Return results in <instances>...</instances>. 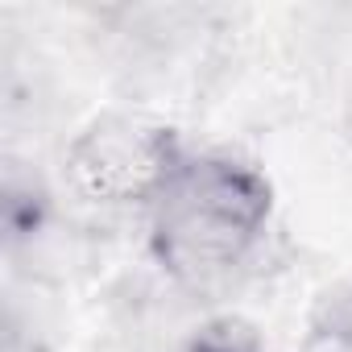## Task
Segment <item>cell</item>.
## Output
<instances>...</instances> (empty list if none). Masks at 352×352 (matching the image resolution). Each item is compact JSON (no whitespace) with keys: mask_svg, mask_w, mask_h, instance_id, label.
I'll return each instance as SVG.
<instances>
[{"mask_svg":"<svg viewBox=\"0 0 352 352\" xmlns=\"http://www.w3.org/2000/svg\"><path fill=\"white\" fill-rule=\"evenodd\" d=\"M153 204V253L183 282L232 270L270 216V187L228 157H179Z\"/></svg>","mask_w":352,"mask_h":352,"instance_id":"6da1fadb","label":"cell"},{"mask_svg":"<svg viewBox=\"0 0 352 352\" xmlns=\"http://www.w3.org/2000/svg\"><path fill=\"white\" fill-rule=\"evenodd\" d=\"M174 162L179 153L170 133L145 129L137 120H104L75 141L67 174L71 187L91 204H129L153 199Z\"/></svg>","mask_w":352,"mask_h":352,"instance_id":"7a4b0ae2","label":"cell"},{"mask_svg":"<svg viewBox=\"0 0 352 352\" xmlns=\"http://www.w3.org/2000/svg\"><path fill=\"white\" fill-rule=\"evenodd\" d=\"M187 352H257V344L249 340V336H236V331H208V336H199Z\"/></svg>","mask_w":352,"mask_h":352,"instance_id":"3957f363","label":"cell"},{"mask_svg":"<svg viewBox=\"0 0 352 352\" xmlns=\"http://www.w3.org/2000/svg\"><path fill=\"white\" fill-rule=\"evenodd\" d=\"M331 327H336V336H344V340H352V298H340V302H336V315H331Z\"/></svg>","mask_w":352,"mask_h":352,"instance_id":"277c9868","label":"cell"}]
</instances>
